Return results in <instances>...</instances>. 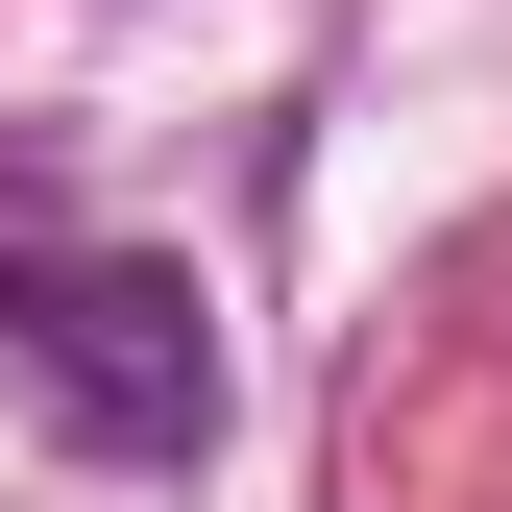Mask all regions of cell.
Wrapping results in <instances>:
<instances>
[{
    "mask_svg": "<svg viewBox=\"0 0 512 512\" xmlns=\"http://www.w3.org/2000/svg\"><path fill=\"white\" fill-rule=\"evenodd\" d=\"M0 366L98 439V464H196L220 439V317L171 244H98V220H25L0 196Z\"/></svg>",
    "mask_w": 512,
    "mask_h": 512,
    "instance_id": "6da1fadb",
    "label": "cell"
}]
</instances>
